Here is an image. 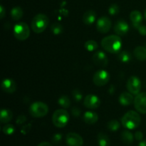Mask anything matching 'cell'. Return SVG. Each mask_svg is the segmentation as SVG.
Returning <instances> with one entry per match:
<instances>
[{
	"label": "cell",
	"mask_w": 146,
	"mask_h": 146,
	"mask_svg": "<svg viewBox=\"0 0 146 146\" xmlns=\"http://www.w3.org/2000/svg\"><path fill=\"white\" fill-rule=\"evenodd\" d=\"M101 46L105 51L111 54H116L121 49L122 41L118 35H110L103 38Z\"/></svg>",
	"instance_id": "1"
},
{
	"label": "cell",
	"mask_w": 146,
	"mask_h": 146,
	"mask_svg": "<svg viewBox=\"0 0 146 146\" xmlns=\"http://www.w3.org/2000/svg\"><path fill=\"white\" fill-rule=\"evenodd\" d=\"M141 118L139 114L134 111H129L121 118V124L128 130H134L141 124Z\"/></svg>",
	"instance_id": "2"
},
{
	"label": "cell",
	"mask_w": 146,
	"mask_h": 146,
	"mask_svg": "<svg viewBox=\"0 0 146 146\" xmlns=\"http://www.w3.org/2000/svg\"><path fill=\"white\" fill-rule=\"evenodd\" d=\"M49 24V19L44 14H36L33 18L31 27L33 31L36 34H41L45 31Z\"/></svg>",
	"instance_id": "3"
},
{
	"label": "cell",
	"mask_w": 146,
	"mask_h": 146,
	"mask_svg": "<svg viewBox=\"0 0 146 146\" xmlns=\"http://www.w3.org/2000/svg\"><path fill=\"white\" fill-rule=\"evenodd\" d=\"M69 121V113L64 108L54 111L52 115L53 124L57 128H64Z\"/></svg>",
	"instance_id": "4"
},
{
	"label": "cell",
	"mask_w": 146,
	"mask_h": 146,
	"mask_svg": "<svg viewBox=\"0 0 146 146\" xmlns=\"http://www.w3.org/2000/svg\"><path fill=\"white\" fill-rule=\"evenodd\" d=\"M29 111L30 115L34 118H42L48 113V107L44 103L36 101L30 106Z\"/></svg>",
	"instance_id": "5"
},
{
	"label": "cell",
	"mask_w": 146,
	"mask_h": 146,
	"mask_svg": "<svg viewBox=\"0 0 146 146\" xmlns=\"http://www.w3.org/2000/svg\"><path fill=\"white\" fill-rule=\"evenodd\" d=\"M13 33L17 39L24 41L29 36L30 29L29 26L25 22H19L14 26Z\"/></svg>",
	"instance_id": "6"
},
{
	"label": "cell",
	"mask_w": 146,
	"mask_h": 146,
	"mask_svg": "<svg viewBox=\"0 0 146 146\" xmlns=\"http://www.w3.org/2000/svg\"><path fill=\"white\" fill-rule=\"evenodd\" d=\"M141 87H142V84H141V81L138 77L133 76L130 77L127 81V90L128 91V92H130L133 95L136 96L138 94H140Z\"/></svg>",
	"instance_id": "7"
},
{
	"label": "cell",
	"mask_w": 146,
	"mask_h": 146,
	"mask_svg": "<svg viewBox=\"0 0 146 146\" xmlns=\"http://www.w3.org/2000/svg\"><path fill=\"white\" fill-rule=\"evenodd\" d=\"M110 80V74L106 70H99L94 74L93 81L97 86H103L108 84Z\"/></svg>",
	"instance_id": "8"
},
{
	"label": "cell",
	"mask_w": 146,
	"mask_h": 146,
	"mask_svg": "<svg viewBox=\"0 0 146 146\" xmlns=\"http://www.w3.org/2000/svg\"><path fill=\"white\" fill-rule=\"evenodd\" d=\"M134 107L141 113L146 114V92L138 94L134 98Z\"/></svg>",
	"instance_id": "9"
},
{
	"label": "cell",
	"mask_w": 146,
	"mask_h": 146,
	"mask_svg": "<svg viewBox=\"0 0 146 146\" xmlns=\"http://www.w3.org/2000/svg\"><path fill=\"white\" fill-rule=\"evenodd\" d=\"M112 26V22H111V19L108 18V17H100L98 19L96 22V29L98 30V32L101 34H106L110 31Z\"/></svg>",
	"instance_id": "10"
},
{
	"label": "cell",
	"mask_w": 146,
	"mask_h": 146,
	"mask_svg": "<svg viewBox=\"0 0 146 146\" xmlns=\"http://www.w3.org/2000/svg\"><path fill=\"white\" fill-rule=\"evenodd\" d=\"M84 105L89 109H96L101 105V100L94 94H88L84 98Z\"/></svg>",
	"instance_id": "11"
},
{
	"label": "cell",
	"mask_w": 146,
	"mask_h": 146,
	"mask_svg": "<svg viewBox=\"0 0 146 146\" xmlns=\"http://www.w3.org/2000/svg\"><path fill=\"white\" fill-rule=\"evenodd\" d=\"M92 60L96 65L100 67H106L108 64V58L104 51H96L93 55Z\"/></svg>",
	"instance_id": "12"
},
{
	"label": "cell",
	"mask_w": 146,
	"mask_h": 146,
	"mask_svg": "<svg viewBox=\"0 0 146 146\" xmlns=\"http://www.w3.org/2000/svg\"><path fill=\"white\" fill-rule=\"evenodd\" d=\"M66 142L68 146H82L84 140L79 134L71 132L66 135Z\"/></svg>",
	"instance_id": "13"
},
{
	"label": "cell",
	"mask_w": 146,
	"mask_h": 146,
	"mask_svg": "<svg viewBox=\"0 0 146 146\" xmlns=\"http://www.w3.org/2000/svg\"><path fill=\"white\" fill-rule=\"evenodd\" d=\"M113 30L118 36H124L128 34L129 31V25L123 19H120L115 22Z\"/></svg>",
	"instance_id": "14"
},
{
	"label": "cell",
	"mask_w": 146,
	"mask_h": 146,
	"mask_svg": "<svg viewBox=\"0 0 146 146\" xmlns=\"http://www.w3.org/2000/svg\"><path fill=\"white\" fill-rule=\"evenodd\" d=\"M1 88L4 92L7 94H12L17 90V86L15 81L11 78H4L1 84Z\"/></svg>",
	"instance_id": "15"
},
{
	"label": "cell",
	"mask_w": 146,
	"mask_h": 146,
	"mask_svg": "<svg viewBox=\"0 0 146 146\" xmlns=\"http://www.w3.org/2000/svg\"><path fill=\"white\" fill-rule=\"evenodd\" d=\"M97 18V14L94 10H88L83 15V21L86 25L94 24Z\"/></svg>",
	"instance_id": "16"
},
{
	"label": "cell",
	"mask_w": 146,
	"mask_h": 146,
	"mask_svg": "<svg viewBox=\"0 0 146 146\" xmlns=\"http://www.w3.org/2000/svg\"><path fill=\"white\" fill-rule=\"evenodd\" d=\"M130 19L132 21L133 27L136 29L140 24H141V21H143V15L141 11L134 10L130 14Z\"/></svg>",
	"instance_id": "17"
},
{
	"label": "cell",
	"mask_w": 146,
	"mask_h": 146,
	"mask_svg": "<svg viewBox=\"0 0 146 146\" xmlns=\"http://www.w3.org/2000/svg\"><path fill=\"white\" fill-rule=\"evenodd\" d=\"M133 94L130 92H123L118 98V101L122 106H129L133 102L134 98Z\"/></svg>",
	"instance_id": "18"
},
{
	"label": "cell",
	"mask_w": 146,
	"mask_h": 146,
	"mask_svg": "<svg viewBox=\"0 0 146 146\" xmlns=\"http://www.w3.org/2000/svg\"><path fill=\"white\" fill-rule=\"evenodd\" d=\"M98 115L94 111H86L84 114V121L88 125L95 124L98 121Z\"/></svg>",
	"instance_id": "19"
},
{
	"label": "cell",
	"mask_w": 146,
	"mask_h": 146,
	"mask_svg": "<svg viewBox=\"0 0 146 146\" xmlns=\"http://www.w3.org/2000/svg\"><path fill=\"white\" fill-rule=\"evenodd\" d=\"M133 55L135 58L141 61L146 60V48L145 46H137L133 51Z\"/></svg>",
	"instance_id": "20"
},
{
	"label": "cell",
	"mask_w": 146,
	"mask_h": 146,
	"mask_svg": "<svg viewBox=\"0 0 146 146\" xmlns=\"http://www.w3.org/2000/svg\"><path fill=\"white\" fill-rule=\"evenodd\" d=\"M13 114L10 110L2 109L0 113V121L1 123H8L11 121Z\"/></svg>",
	"instance_id": "21"
},
{
	"label": "cell",
	"mask_w": 146,
	"mask_h": 146,
	"mask_svg": "<svg viewBox=\"0 0 146 146\" xmlns=\"http://www.w3.org/2000/svg\"><path fill=\"white\" fill-rule=\"evenodd\" d=\"M121 141L125 144H131L133 143L134 141V135H133L132 133L129 131V130H125L123 131L121 134Z\"/></svg>",
	"instance_id": "22"
},
{
	"label": "cell",
	"mask_w": 146,
	"mask_h": 146,
	"mask_svg": "<svg viewBox=\"0 0 146 146\" xmlns=\"http://www.w3.org/2000/svg\"><path fill=\"white\" fill-rule=\"evenodd\" d=\"M11 17L14 21H19L21 19L24 14L23 9L20 7H15L11 9L10 11Z\"/></svg>",
	"instance_id": "23"
},
{
	"label": "cell",
	"mask_w": 146,
	"mask_h": 146,
	"mask_svg": "<svg viewBox=\"0 0 146 146\" xmlns=\"http://www.w3.org/2000/svg\"><path fill=\"white\" fill-rule=\"evenodd\" d=\"M97 142L99 146H109L110 138L104 133H99L97 135Z\"/></svg>",
	"instance_id": "24"
},
{
	"label": "cell",
	"mask_w": 146,
	"mask_h": 146,
	"mask_svg": "<svg viewBox=\"0 0 146 146\" xmlns=\"http://www.w3.org/2000/svg\"><path fill=\"white\" fill-rule=\"evenodd\" d=\"M58 104L63 108H68L71 106V101L66 95H62L58 98Z\"/></svg>",
	"instance_id": "25"
},
{
	"label": "cell",
	"mask_w": 146,
	"mask_h": 146,
	"mask_svg": "<svg viewBox=\"0 0 146 146\" xmlns=\"http://www.w3.org/2000/svg\"><path fill=\"white\" fill-rule=\"evenodd\" d=\"M118 59L122 63H128L132 59L131 54L127 51H122L119 53L118 56Z\"/></svg>",
	"instance_id": "26"
},
{
	"label": "cell",
	"mask_w": 146,
	"mask_h": 146,
	"mask_svg": "<svg viewBox=\"0 0 146 146\" xmlns=\"http://www.w3.org/2000/svg\"><path fill=\"white\" fill-rule=\"evenodd\" d=\"M51 31L54 35H59L64 31V27L60 23L54 22L51 24Z\"/></svg>",
	"instance_id": "27"
},
{
	"label": "cell",
	"mask_w": 146,
	"mask_h": 146,
	"mask_svg": "<svg viewBox=\"0 0 146 146\" xmlns=\"http://www.w3.org/2000/svg\"><path fill=\"white\" fill-rule=\"evenodd\" d=\"M121 127L120 123L118 122L117 120H111L107 124V128L109 131H112V132H115V131H118Z\"/></svg>",
	"instance_id": "28"
},
{
	"label": "cell",
	"mask_w": 146,
	"mask_h": 146,
	"mask_svg": "<svg viewBox=\"0 0 146 146\" xmlns=\"http://www.w3.org/2000/svg\"><path fill=\"white\" fill-rule=\"evenodd\" d=\"M84 47L88 51H94L98 48V46L96 41H94V40H88L87 41H86Z\"/></svg>",
	"instance_id": "29"
},
{
	"label": "cell",
	"mask_w": 146,
	"mask_h": 146,
	"mask_svg": "<svg viewBox=\"0 0 146 146\" xmlns=\"http://www.w3.org/2000/svg\"><path fill=\"white\" fill-rule=\"evenodd\" d=\"M2 131L5 135H11L12 134H14V133L15 132V128L11 124H6L3 127Z\"/></svg>",
	"instance_id": "30"
},
{
	"label": "cell",
	"mask_w": 146,
	"mask_h": 146,
	"mask_svg": "<svg viewBox=\"0 0 146 146\" xmlns=\"http://www.w3.org/2000/svg\"><path fill=\"white\" fill-rule=\"evenodd\" d=\"M108 11L110 15L111 16L116 15V14H118L120 11L119 6L116 4H112L111 5H110L109 7H108Z\"/></svg>",
	"instance_id": "31"
},
{
	"label": "cell",
	"mask_w": 146,
	"mask_h": 146,
	"mask_svg": "<svg viewBox=\"0 0 146 146\" xmlns=\"http://www.w3.org/2000/svg\"><path fill=\"white\" fill-rule=\"evenodd\" d=\"M72 96L73 98H74V100L76 103L80 102L83 98L82 93H81V91H79L78 89H74V91H72Z\"/></svg>",
	"instance_id": "32"
},
{
	"label": "cell",
	"mask_w": 146,
	"mask_h": 146,
	"mask_svg": "<svg viewBox=\"0 0 146 146\" xmlns=\"http://www.w3.org/2000/svg\"><path fill=\"white\" fill-rule=\"evenodd\" d=\"M62 138L63 135L61 133H56L54 134L52 136V138H51V142L54 144H56H56L59 143L61 142V140H62Z\"/></svg>",
	"instance_id": "33"
},
{
	"label": "cell",
	"mask_w": 146,
	"mask_h": 146,
	"mask_svg": "<svg viewBox=\"0 0 146 146\" xmlns=\"http://www.w3.org/2000/svg\"><path fill=\"white\" fill-rule=\"evenodd\" d=\"M31 124L29 123L27 124V125H24L21 127V133L23 134V135H27L29 133V131H31Z\"/></svg>",
	"instance_id": "34"
},
{
	"label": "cell",
	"mask_w": 146,
	"mask_h": 146,
	"mask_svg": "<svg viewBox=\"0 0 146 146\" xmlns=\"http://www.w3.org/2000/svg\"><path fill=\"white\" fill-rule=\"evenodd\" d=\"M26 121H27V117L24 115H19V116H18V118H17V120H16V123H17V125H23Z\"/></svg>",
	"instance_id": "35"
},
{
	"label": "cell",
	"mask_w": 146,
	"mask_h": 146,
	"mask_svg": "<svg viewBox=\"0 0 146 146\" xmlns=\"http://www.w3.org/2000/svg\"><path fill=\"white\" fill-rule=\"evenodd\" d=\"M136 29L138 30L139 34L142 36H146V26L142 25V24H140L138 27L136 28Z\"/></svg>",
	"instance_id": "36"
},
{
	"label": "cell",
	"mask_w": 146,
	"mask_h": 146,
	"mask_svg": "<svg viewBox=\"0 0 146 146\" xmlns=\"http://www.w3.org/2000/svg\"><path fill=\"white\" fill-rule=\"evenodd\" d=\"M81 109L78 108V107H73L72 109H71V113H72V115H74V117H79L81 115Z\"/></svg>",
	"instance_id": "37"
},
{
	"label": "cell",
	"mask_w": 146,
	"mask_h": 146,
	"mask_svg": "<svg viewBox=\"0 0 146 146\" xmlns=\"http://www.w3.org/2000/svg\"><path fill=\"white\" fill-rule=\"evenodd\" d=\"M134 138H135V139L136 141H141L143 140V133L141 131H136L135 133V134H134Z\"/></svg>",
	"instance_id": "38"
},
{
	"label": "cell",
	"mask_w": 146,
	"mask_h": 146,
	"mask_svg": "<svg viewBox=\"0 0 146 146\" xmlns=\"http://www.w3.org/2000/svg\"><path fill=\"white\" fill-rule=\"evenodd\" d=\"M6 14V10L4 9V7L2 5L0 6V18L3 19L5 17Z\"/></svg>",
	"instance_id": "39"
},
{
	"label": "cell",
	"mask_w": 146,
	"mask_h": 146,
	"mask_svg": "<svg viewBox=\"0 0 146 146\" xmlns=\"http://www.w3.org/2000/svg\"><path fill=\"white\" fill-rule=\"evenodd\" d=\"M37 146H53L51 145L50 143H48V142H42L41 143L38 144Z\"/></svg>",
	"instance_id": "40"
},
{
	"label": "cell",
	"mask_w": 146,
	"mask_h": 146,
	"mask_svg": "<svg viewBox=\"0 0 146 146\" xmlns=\"http://www.w3.org/2000/svg\"><path fill=\"white\" fill-rule=\"evenodd\" d=\"M138 146H146V140H142L141 141H140Z\"/></svg>",
	"instance_id": "41"
},
{
	"label": "cell",
	"mask_w": 146,
	"mask_h": 146,
	"mask_svg": "<svg viewBox=\"0 0 146 146\" xmlns=\"http://www.w3.org/2000/svg\"><path fill=\"white\" fill-rule=\"evenodd\" d=\"M144 16H145V18L146 19V9H145V11H144Z\"/></svg>",
	"instance_id": "42"
},
{
	"label": "cell",
	"mask_w": 146,
	"mask_h": 146,
	"mask_svg": "<svg viewBox=\"0 0 146 146\" xmlns=\"http://www.w3.org/2000/svg\"><path fill=\"white\" fill-rule=\"evenodd\" d=\"M145 47L146 48V44H145Z\"/></svg>",
	"instance_id": "43"
}]
</instances>
